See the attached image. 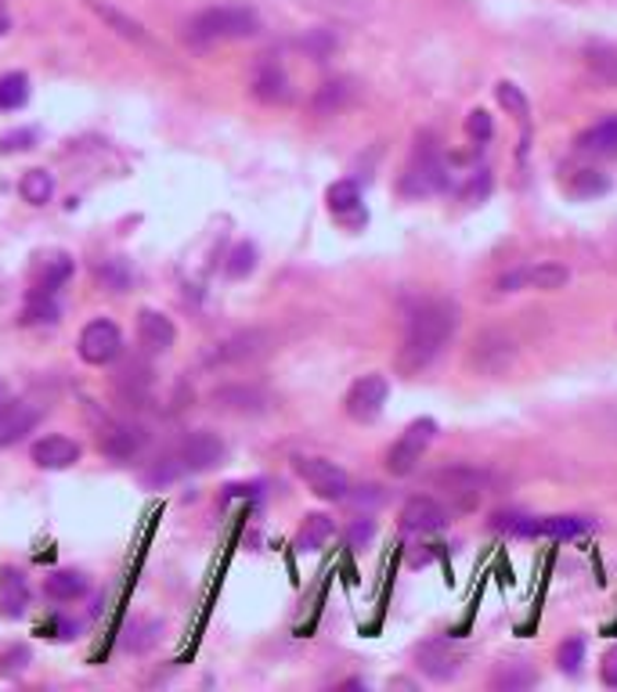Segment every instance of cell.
I'll use <instances>...</instances> for the list:
<instances>
[{
	"instance_id": "obj_1",
	"label": "cell",
	"mask_w": 617,
	"mask_h": 692,
	"mask_svg": "<svg viewBox=\"0 0 617 692\" xmlns=\"http://www.w3.org/2000/svg\"><path fill=\"white\" fill-rule=\"evenodd\" d=\"M458 329V307L452 300H422L411 307L401 343V368L419 372L441 357L447 339Z\"/></svg>"
},
{
	"instance_id": "obj_2",
	"label": "cell",
	"mask_w": 617,
	"mask_h": 692,
	"mask_svg": "<svg viewBox=\"0 0 617 692\" xmlns=\"http://www.w3.org/2000/svg\"><path fill=\"white\" fill-rule=\"evenodd\" d=\"M260 33V15L246 4H213L191 15L188 22V40L196 47L221 44V40H246V36Z\"/></svg>"
},
{
	"instance_id": "obj_3",
	"label": "cell",
	"mask_w": 617,
	"mask_h": 692,
	"mask_svg": "<svg viewBox=\"0 0 617 692\" xmlns=\"http://www.w3.org/2000/svg\"><path fill=\"white\" fill-rule=\"evenodd\" d=\"M494 530H505L513 538L527 541H574L585 533H596V519L589 516H499Z\"/></svg>"
},
{
	"instance_id": "obj_4",
	"label": "cell",
	"mask_w": 617,
	"mask_h": 692,
	"mask_svg": "<svg viewBox=\"0 0 617 692\" xmlns=\"http://www.w3.org/2000/svg\"><path fill=\"white\" fill-rule=\"evenodd\" d=\"M224 461V441L217 433H188L185 441H181L177 455L166 458L163 472H152L155 483H166V480H177L185 477V472H206V469H217Z\"/></svg>"
},
{
	"instance_id": "obj_5",
	"label": "cell",
	"mask_w": 617,
	"mask_h": 692,
	"mask_svg": "<svg viewBox=\"0 0 617 692\" xmlns=\"http://www.w3.org/2000/svg\"><path fill=\"white\" fill-rule=\"evenodd\" d=\"M491 477L484 469H474V466H447V469H438L430 477V488H438L447 502H455V508H474L480 502V494L488 491Z\"/></svg>"
},
{
	"instance_id": "obj_6",
	"label": "cell",
	"mask_w": 617,
	"mask_h": 692,
	"mask_svg": "<svg viewBox=\"0 0 617 692\" xmlns=\"http://www.w3.org/2000/svg\"><path fill=\"white\" fill-rule=\"evenodd\" d=\"M433 436H438V422H433V419H416L401 433V441H397L391 451H386V469H391L394 477H408V472H416L419 458L430 447Z\"/></svg>"
},
{
	"instance_id": "obj_7",
	"label": "cell",
	"mask_w": 617,
	"mask_h": 692,
	"mask_svg": "<svg viewBox=\"0 0 617 692\" xmlns=\"http://www.w3.org/2000/svg\"><path fill=\"white\" fill-rule=\"evenodd\" d=\"M300 480L307 483L311 494L325 497V502H347L350 494V477L329 458H296Z\"/></svg>"
},
{
	"instance_id": "obj_8",
	"label": "cell",
	"mask_w": 617,
	"mask_h": 692,
	"mask_svg": "<svg viewBox=\"0 0 617 692\" xmlns=\"http://www.w3.org/2000/svg\"><path fill=\"white\" fill-rule=\"evenodd\" d=\"M416 660H419V671L430 675L433 682H455L466 664V649L452 638H433V642H422Z\"/></svg>"
},
{
	"instance_id": "obj_9",
	"label": "cell",
	"mask_w": 617,
	"mask_h": 692,
	"mask_svg": "<svg viewBox=\"0 0 617 692\" xmlns=\"http://www.w3.org/2000/svg\"><path fill=\"white\" fill-rule=\"evenodd\" d=\"M513 361H516V339L499 329L480 332L474 350H469V364H474L480 375H502Z\"/></svg>"
},
{
	"instance_id": "obj_10",
	"label": "cell",
	"mask_w": 617,
	"mask_h": 692,
	"mask_svg": "<svg viewBox=\"0 0 617 692\" xmlns=\"http://www.w3.org/2000/svg\"><path fill=\"white\" fill-rule=\"evenodd\" d=\"M391 397V383L383 375H361V379L347 390V415L354 422H376L383 415V404Z\"/></svg>"
},
{
	"instance_id": "obj_11",
	"label": "cell",
	"mask_w": 617,
	"mask_h": 692,
	"mask_svg": "<svg viewBox=\"0 0 617 692\" xmlns=\"http://www.w3.org/2000/svg\"><path fill=\"white\" fill-rule=\"evenodd\" d=\"M77 350L88 364H108L119 357V350H124V332H119L116 321L98 318V321L83 325Z\"/></svg>"
},
{
	"instance_id": "obj_12",
	"label": "cell",
	"mask_w": 617,
	"mask_h": 692,
	"mask_svg": "<svg viewBox=\"0 0 617 692\" xmlns=\"http://www.w3.org/2000/svg\"><path fill=\"white\" fill-rule=\"evenodd\" d=\"M571 282V271H567L563 263H535V267H524V271H513L499 278V289L502 293H520V289H542V293H556V289H563Z\"/></svg>"
},
{
	"instance_id": "obj_13",
	"label": "cell",
	"mask_w": 617,
	"mask_h": 692,
	"mask_svg": "<svg viewBox=\"0 0 617 692\" xmlns=\"http://www.w3.org/2000/svg\"><path fill=\"white\" fill-rule=\"evenodd\" d=\"M441 188H447L444 163L433 152H419L416 163H411L401 177V196L419 199V196H433V191H441Z\"/></svg>"
},
{
	"instance_id": "obj_14",
	"label": "cell",
	"mask_w": 617,
	"mask_h": 692,
	"mask_svg": "<svg viewBox=\"0 0 617 692\" xmlns=\"http://www.w3.org/2000/svg\"><path fill=\"white\" fill-rule=\"evenodd\" d=\"M447 524H452V508H444L438 497H430V494H419V497H411V502L401 508V527L408 533H441L447 530Z\"/></svg>"
},
{
	"instance_id": "obj_15",
	"label": "cell",
	"mask_w": 617,
	"mask_h": 692,
	"mask_svg": "<svg viewBox=\"0 0 617 692\" xmlns=\"http://www.w3.org/2000/svg\"><path fill=\"white\" fill-rule=\"evenodd\" d=\"M72 278V257L69 253H44V257L33 260V271H30V282H33V293H55L62 289Z\"/></svg>"
},
{
	"instance_id": "obj_16",
	"label": "cell",
	"mask_w": 617,
	"mask_h": 692,
	"mask_svg": "<svg viewBox=\"0 0 617 692\" xmlns=\"http://www.w3.org/2000/svg\"><path fill=\"white\" fill-rule=\"evenodd\" d=\"M325 202H329V213L347 227H361L365 224V206H361V188L354 180H336L325 191Z\"/></svg>"
},
{
	"instance_id": "obj_17",
	"label": "cell",
	"mask_w": 617,
	"mask_h": 692,
	"mask_svg": "<svg viewBox=\"0 0 617 692\" xmlns=\"http://www.w3.org/2000/svg\"><path fill=\"white\" fill-rule=\"evenodd\" d=\"M44 411L30 404V400H11V404L0 408V447H11L15 441H22L36 422H40Z\"/></svg>"
},
{
	"instance_id": "obj_18",
	"label": "cell",
	"mask_w": 617,
	"mask_h": 692,
	"mask_svg": "<svg viewBox=\"0 0 617 692\" xmlns=\"http://www.w3.org/2000/svg\"><path fill=\"white\" fill-rule=\"evenodd\" d=\"M80 458V444L69 441V436L55 433V436H40V441L33 444V461L47 472H58V469H69L72 461Z\"/></svg>"
},
{
	"instance_id": "obj_19",
	"label": "cell",
	"mask_w": 617,
	"mask_h": 692,
	"mask_svg": "<svg viewBox=\"0 0 617 692\" xmlns=\"http://www.w3.org/2000/svg\"><path fill=\"white\" fill-rule=\"evenodd\" d=\"M253 98H260L264 105H286L293 102V83L282 72V66L264 62L253 77Z\"/></svg>"
},
{
	"instance_id": "obj_20",
	"label": "cell",
	"mask_w": 617,
	"mask_h": 692,
	"mask_svg": "<svg viewBox=\"0 0 617 692\" xmlns=\"http://www.w3.org/2000/svg\"><path fill=\"white\" fill-rule=\"evenodd\" d=\"M144 444H149V433L141 426H113L102 436V455L113 461H130L141 455Z\"/></svg>"
},
{
	"instance_id": "obj_21",
	"label": "cell",
	"mask_w": 617,
	"mask_h": 692,
	"mask_svg": "<svg viewBox=\"0 0 617 692\" xmlns=\"http://www.w3.org/2000/svg\"><path fill=\"white\" fill-rule=\"evenodd\" d=\"M138 336H141V343L149 347V350L163 354V350L174 347L177 329H174V321L166 318V314H160V310H141L138 314Z\"/></svg>"
},
{
	"instance_id": "obj_22",
	"label": "cell",
	"mask_w": 617,
	"mask_h": 692,
	"mask_svg": "<svg viewBox=\"0 0 617 692\" xmlns=\"http://www.w3.org/2000/svg\"><path fill=\"white\" fill-rule=\"evenodd\" d=\"M578 149L585 155H599V160H617V116H607L596 127H589L578 138Z\"/></svg>"
},
{
	"instance_id": "obj_23",
	"label": "cell",
	"mask_w": 617,
	"mask_h": 692,
	"mask_svg": "<svg viewBox=\"0 0 617 692\" xmlns=\"http://www.w3.org/2000/svg\"><path fill=\"white\" fill-rule=\"evenodd\" d=\"M563 188H567V196L578 199V202L599 199V196H607V191H610V177L599 174V169H574V174L567 177Z\"/></svg>"
},
{
	"instance_id": "obj_24",
	"label": "cell",
	"mask_w": 617,
	"mask_h": 692,
	"mask_svg": "<svg viewBox=\"0 0 617 692\" xmlns=\"http://www.w3.org/2000/svg\"><path fill=\"white\" fill-rule=\"evenodd\" d=\"M333 533H336L333 516L311 513V516L304 519V527H300V533H296V549H300V552H318L322 544H329V541H333Z\"/></svg>"
},
{
	"instance_id": "obj_25",
	"label": "cell",
	"mask_w": 617,
	"mask_h": 692,
	"mask_svg": "<svg viewBox=\"0 0 617 692\" xmlns=\"http://www.w3.org/2000/svg\"><path fill=\"white\" fill-rule=\"evenodd\" d=\"M62 318V303L55 293H33L26 296V307H22V325H58Z\"/></svg>"
},
{
	"instance_id": "obj_26",
	"label": "cell",
	"mask_w": 617,
	"mask_h": 692,
	"mask_svg": "<svg viewBox=\"0 0 617 692\" xmlns=\"http://www.w3.org/2000/svg\"><path fill=\"white\" fill-rule=\"evenodd\" d=\"M585 66H589L592 77L603 83V87L617 91V47H610V44H592L589 51H585Z\"/></svg>"
},
{
	"instance_id": "obj_27",
	"label": "cell",
	"mask_w": 617,
	"mask_h": 692,
	"mask_svg": "<svg viewBox=\"0 0 617 692\" xmlns=\"http://www.w3.org/2000/svg\"><path fill=\"white\" fill-rule=\"evenodd\" d=\"M47 595L58 602H72L80 599V595H88V577L77 574V570H58V574L47 577Z\"/></svg>"
},
{
	"instance_id": "obj_28",
	"label": "cell",
	"mask_w": 617,
	"mask_h": 692,
	"mask_svg": "<svg viewBox=\"0 0 617 692\" xmlns=\"http://www.w3.org/2000/svg\"><path fill=\"white\" fill-rule=\"evenodd\" d=\"M88 4H91L94 11H98V15H102V19H105L108 26H113L119 36H127V40H135V44H152V40H149V33H144L135 19H127L124 11H116V8L102 4V0H88Z\"/></svg>"
},
{
	"instance_id": "obj_29",
	"label": "cell",
	"mask_w": 617,
	"mask_h": 692,
	"mask_svg": "<svg viewBox=\"0 0 617 692\" xmlns=\"http://www.w3.org/2000/svg\"><path fill=\"white\" fill-rule=\"evenodd\" d=\"M538 682V675L531 671V667L524 660H513V664H502L499 671H494L491 678V685L494 689H505V692H513V689H531Z\"/></svg>"
},
{
	"instance_id": "obj_30",
	"label": "cell",
	"mask_w": 617,
	"mask_h": 692,
	"mask_svg": "<svg viewBox=\"0 0 617 692\" xmlns=\"http://www.w3.org/2000/svg\"><path fill=\"white\" fill-rule=\"evenodd\" d=\"M19 191H22V199H26L30 206H44V202H51L55 180H51L47 169H30V174L19 180Z\"/></svg>"
},
{
	"instance_id": "obj_31",
	"label": "cell",
	"mask_w": 617,
	"mask_h": 692,
	"mask_svg": "<svg viewBox=\"0 0 617 692\" xmlns=\"http://www.w3.org/2000/svg\"><path fill=\"white\" fill-rule=\"evenodd\" d=\"M30 102V80L22 72H8L0 77V108L11 113V108H22Z\"/></svg>"
},
{
	"instance_id": "obj_32",
	"label": "cell",
	"mask_w": 617,
	"mask_h": 692,
	"mask_svg": "<svg viewBox=\"0 0 617 692\" xmlns=\"http://www.w3.org/2000/svg\"><path fill=\"white\" fill-rule=\"evenodd\" d=\"M347 102H350V83L347 80H333V83H325L318 94H314V113H322V116L340 113Z\"/></svg>"
},
{
	"instance_id": "obj_33",
	"label": "cell",
	"mask_w": 617,
	"mask_h": 692,
	"mask_svg": "<svg viewBox=\"0 0 617 692\" xmlns=\"http://www.w3.org/2000/svg\"><path fill=\"white\" fill-rule=\"evenodd\" d=\"M494 98H499V105H502L510 116H516L520 124H527V116H531V102H527V94L516 87V83L502 80L499 87H494Z\"/></svg>"
},
{
	"instance_id": "obj_34",
	"label": "cell",
	"mask_w": 617,
	"mask_h": 692,
	"mask_svg": "<svg viewBox=\"0 0 617 692\" xmlns=\"http://www.w3.org/2000/svg\"><path fill=\"white\" fill-rule=\"evenodd\" d=\"M98 285L105 293H127L130 289V267L124 260H105L98 267Z\"/></svg>"
},
{
	"instance_id": "obj_35",
	"label": "cell",
	"mask_w": 617,
	"mask_h": 692,
	"mask_svg": "<svg viewBox=\"0 0 617 692\" xmlns=\"http://www.w3.org/2000/svg\"><path fill=\"white\" fill-rule=\"evenodd\" d=\"M582 660H585V642L582 638H571L560 646V671L563 675H578L582 671Z\"/></svg>"
},
{
	"instance_id": "obj_36",
	"label": "cell",
	"mask_w": 617,
	"mask_h": 692,
	"mask_svg": "<svg viewBox=\"0 0 617 692\" xmlns=\"http://www.w3.org/2000/svg\"><path fill=\"white\" fill-rule=\"evenodd\" d=\"M466 133H469V138H474L477 144L491 141V133H494V127H491V116L484 113V108H474V113L466 116Z\"/></svg>"
},
{
	"instance_id": "obj_37",
	"label": "cell",
	"mask_w": 617,
	"mask_h": 692,
	"mask_svg": "<svg viewBox=\"0 0 617 692\" xmlns=\"http://www.w3.org/2000/svg\"><path fill=\"white\" fill-rule=\"evenodd\" d=\"M253 260H257V249H253L249 242H242V246L232 253V260H228V274H232V278H246L253 271Z\"/></svg>"
},
{
	"instance_id": "obj_38",
	"label": "cell",
	"mask_w": 617,
	"mask_h": 692,
	"mask_svg": "<svg viewBox=\"0 0 617 692\" xmlns=\"http://www.w3.org/2000/svg\"><path fill=\"white\" fill-rule=\"evenodd\" d=\"M26 149H36V130L30 127H22V130H11L0 138V152H26Z\"/></svg>"
},
{
	"instance_id": "obj_39",
	"label": "cell",
	"mask_w": 617,
	"mask_h": 692,
	"mask_svg": "<svg viewBox=\"0 0 617 692\" xmlns=\"http://www.w3.org/2000/svg\"><path fill=\"white\" fill-rule=\"evenodd\" d=\"M372 530H376V524H372V519H358V524L350 527V544H354V549H361V544L372 538Z\"/></svg>"
},
{
	"instance_id": "obj_40",
	"label": "cell",
	"mask_w": 617,
	"mask_h": 692,
	"mask_svg": "<svg viewBox=\"0 0 617 692\" xmlns=\"http://www.w3.org/2000/svg\"><path fill=\"white\" fill-rule=\"evenodd\" d=\"M603 685L617 689V646L607 649V657H603Z\"/></svg>"
},
{
	"instance_id": "obj_41",
	"label": "cell",
	"mask_w": 617,
	"mask_h": 692,
	"mask_svg": "<svg viewBox=\"0 0 617 692\" xmlns=\"http://www.w3.org/2000/svg\"><path fill=\"white\" fill-rule=\"evenodd\" d=\"M260 488H253V483H228L224 488V497L232 502V497H257Z\"/></svg>"
},
{
	"instance_id": "obj_42",
	"label": "cell",
	"mask_w": 617,
	"mask_h": 692,
	"mask_svg": "<svg viewBox=\"0 0 617 692\" xmlns=\"http://www.w3.org/2000/svg\"><path fill=\"white\" fill-rule=\"evenodd\" d=\"M347 497H354V502H358V505H380V502H383V494H380V488H361L358 494H354V491H350Z\"/></svg>"
},
{
	"instance_id": "obj_43",
	"label": "cell",
	"mask_w": 617,
	"mask_h": 692,
	"mask_svg": "<svg viewBox=\"0 0 617 692\" xmlns=\"http://www.w3.org/2000/svg\"><path fill=\"white\" fill-rule=\"evenodd\" d=\"M0 36H4V22H0Z\"/></svg>"
},
{
	"instance_id": "obj_44",
	"label": "cell",
	"mask_w": 617,
	"mask_h": 692,
	"mask_svg": "<svg viewBox=\"0 0 617 692\" xmlns=\"http://www.w3.org/2000/svg\"><path fill=\"white\" fill-rule=\"evenodd\" d=\"M0 397H4V386H0Z\"/></svg>"
}]
</instances>
